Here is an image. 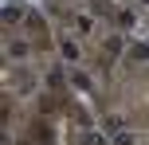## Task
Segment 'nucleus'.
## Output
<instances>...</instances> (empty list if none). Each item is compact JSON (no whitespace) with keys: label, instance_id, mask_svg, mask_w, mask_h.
Wrapping results in <instances>:
<instances>
[{"label":"nucleus","instance_id":"f257e3e1","mask_svg":"<svg viewBox=\"0 0 149 145\" xmlns=\"http://www.w3.org/2000/svg\"><path fill=\"white\" fill-rule=\"evenodd\" d=\"M63 55H67V59H71V63H79V47H74V43H71V39H63Z\"/></svg>","mask_w":149,"mask_h":145},{"label":"nucleus","instance_id":"7ed1b4c3","mask_svg":"<svg viewBox=\"0 0 149 145\" xmlns=\"http://www.w3.org/2000/svg\"><path fill=\"white\" fill-rule=\"evenodd\" d=\"M71 78H74V86H79V90H86V86H90V78H86V75H79V71H74Z\"/></svg>","mask_w":149,"mask_h":145},{"label":"nucleus","instance_id":"39448f33","mask_svg":"<svg viewBox=\"0 0 149 145\" xmlns=\"http://www.w3.org/2000/svg\"><path fill=\"white\" fill-rule=\"evenodd\" d=\"M141 4H149V0H141Z\"/></svg>","mask_w":149,"mask_h":145},{"label":"nucleus","instance_id":"f03ea898","mask_svg":"<svg viewBox=\"0 0 149 145\" xmlns=\"http://www.w3.org/2000/svg\"><path fill=\"white\" fill-rule=\"evenodd\" d=\"M16 20H20V8L8 4V8H4V24H16Z\"/></svg>","mask_w":149,"mask_h":145},{"label":"nucleus","instance_id":"20e7f679","mask_svg":"<svg viewBox=\"0 0 149 145\" xmlns=\"http://www.w3.org/2000/svg\"><path fill=\"white\" fill-rule=\"evenodd\" d=\"M134 55L137 59H149V47H134Z\"/></svg>","mask_w":149,"mask_h":145}]
</instances>
